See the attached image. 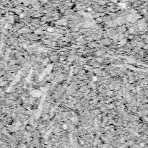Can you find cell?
<instances>
[{"label": "cell", "mask_w": 148, "mask_h": 148, "mask_svg": "<svg viewBox=\"0 0 148 148\" xmlns=\"http://www.w3.org/2000/svg\"><path fill=\"white\" fill-rule=\"evenodd\" d=\"M88 11H91V9L90 8H88V10H87Z\"/></svg>", "instance_id": "cell-3"}, {"label": "cell", "mask_w": 148, "mask_h": 148, "mask_svg": "<svg viewBox=\"0 0 148 148\" xmlns=\"http://www.w3.org/2000/svg\"><path fill=\"white\" fill-rule=\"evenodd\" d=\"M63 128L64 129H67V126L66 125H63Z\"/></svg>", "instance_id": "cell-2"}, {"label": "cell", "mask_w": 148, "mask_h": 148, "mask_svg": "<svg viewBox=\"0 0 148 148\" xmlns=\"http://www.w3.org/2000/svg\"><path fill=\"white\" fill-rule=\"evenodd\" d=\"M20 18H23V17H24V15H23V14H21V15H20Z\"/></svg>", "instance_id": "cell-1"}]
</instances>
